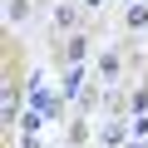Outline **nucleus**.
Wrapping results in <instances>:
<instances>
[{"label": "nucleus", "instance_id": "1", "mask_svg": "<svg viewBox=\"0 0 148 148\" xmlns=\"http://www.w3.org/2000/svg\"><path fill=\"white\" fill-rule=\"evenodd\" d=\"M128 25L143 30V25H148V5H128Z\"/></svg>", "mask_w": 148, "mask_h": 148}, {"label": "nucleus", "instance_id": "2", "mask_svg": "<svg viewBox=\"0 0 148 148\" xmlns=\"http://www.w3.org/2000/svg\"><path fill=\"white\" fill-rule=\"evenodd\" d=\"M84 89V69H69V79H64V94H79Z\"/></svg>", "mask_w": 148, "mask_h": 148}, {"label": "nucleus", "instance_id": "3", "mask_svg": "<svg viewBox=\"0 0 148 148\" xmlns=\"http://www.w3.org/2000/svg\"><path fill=\"white\" fill-rule=\"evenodd\" d=\"M54 25H74V5H59L54 10Z\"/></svg>", "mask_w": 148, "mask_h": 148}, {"label": "nucleus", "instance_id": "4", "mask_svg": "<svg viewBox=\"0 0 148 148\" xmlns=\"http://www.w3.org/2000/svg\"><path fill=\"white\" fill-rule=\"evenodd\" d=\"M143 109H148V89H138V94H133V114H138V119H143Z\"/></svg>", "mask_w": 148, "mask_h": 148}, {"label": "nucleus", "instance_id": "5", "mask_svg": "<svg viewBox=\"0 0 148 148\" xmlns=\"http://www.w3.org/2000/svg\"><path fill=\"white\" fill-rule=\"evenodd\" d=\"M79 5H89V10H94V5H104V0H79Z\"/></svg>", "mask_w": 148, "mask_h": 148}, {"label": "nucleus", "instance_id": "6", "mask_svg": "<svg viewBox=\"0 0 148 148\" xmlns=\"http://www.w3.org/2000/svg\"><path fill=\"white\" fill-rule=\"evenodd\" d=\"M123 148H148V143H123Z\"/></svg>", "mask_w": 148, "mask_h": 148}, {"label": "nucleus", "instance_id": "7", "mask_svg": "<svg viewBox=\"0 0 148 148\" xmlns=\"http://www.w3.org/2000/svg\"><path fill=\"white\" fill-rule=\"evenodd\" d=\"M128 5H143V0H128Z\"/></svg>", "mask_w": 148, "mask_h": 148}]
</instances>
